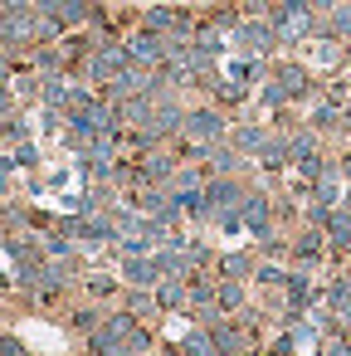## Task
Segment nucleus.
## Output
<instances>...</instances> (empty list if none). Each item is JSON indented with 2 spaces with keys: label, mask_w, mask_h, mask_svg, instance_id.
<instances>
[{
  "label": "nucleus",
  "mask_w": 351,
  "mask_h": 356,
  "mask_svg": "<svg viewBox=\"0 0 351 356\" xmlns=\"http://www.w3.org/2000/svg\"><path fill=\"white\" fill-rule=\"evenodd\" d=\"M152 327L142 317H132L127 307H108V317L98 322V332L83 337L88 356H152Z\"/></svg>",
  "instance_id": "1"
},
{
  "label": "nucleus",
  "mask_w": 351,
  "mask_h": 356,
  "mask_svg": "<svg viewBox=\"0 0 351 356\" xmlns=\"http://www.w3.org/2000/svg\"><path fill=\"white\" fill-rule=\"evenodd\" d=\"M312 88H317V79H312L307 64L278 59V64H268V79H263V88H259V98H263V108H273V113H293V108H302V103L312 98Z\"/></svg>",
  "instance_id": "2"
},
{
  "label": "nucleus",
  "mask_w": 351,
  "mask_h": 356,
  "mask_svg": "<svg viewBox=\"0 0 351 356\" xmlns=\"http://www.w3.org/2000/svg\"><path fill=\"white\" fill-rule=\"evenodd\" d=\"M229 127H234L229 108H220V103H200V108L186 113V127H181V142H176V147H181L186 161H200L205 147H215V142L229 137Z\"/></svg>",
  "instance_id": "3"
},
{
  "label": "nucleus",
  "mask_w": 351,
  "mask_h": 356,
  "mask_svg": "<svg viewBox=\"0 0 351 356\" xmlns=\"http://www.w3.org/2000/svg\"><path fill=\"white\" fill-rule=\"evenodd\" d=\"M122 69H132V59H127V44L122 40H113V35H103L93 49H88V59L79 64V83H113Z\"/></svg>",
  "instance_id": "4"
},
{
  "label": "nucleus",
  "mask_w": 351,
  "mask_h": 356,
  "mask_svg": "<svg viewBox=\"0 0 351 356\" xmlns=\"http://www.w3.org/2000/svg\"><path fill=\"white\" fill-rule=\"evenodd\" d=\"M327 259H332L327 229L297 225V229H293V254H288V264H293V268H317V264H327Z\"/></svg>",
  "instance_id": "5"
},
{
  "label": "nucleus",
  "mask_w": 351,
  "mask_h": 356,
  "mask_svg": "<svg viewBox=\"0 0 351 356\" xmlns=\"http://www.w3.org/2000/svg\"><path fill=\"white\" fill-rule=\"evenodd\" d=\"M234 49L244 54V59H263V54H273L278 49V30H273V20L263 15V20H244L239 30H234Z\"/></svg>",
  "instance_id": "6"
},
{
  "label": "nucleus",
  "mask_w": 351,
  "mask_h": 356,
  "mask_svg": "<svg viewBox=\"0 0 351 356\" xmlns=\"http://www.w3.org/2000/svg\"><path fill=\"white\" fill-rule=\"evenodd\" d=\"M210 332H215V351H220V356H244V351L259 346V332H254L249 322H239V317H220Z\"/></svg>",
  "instance_id": "7"
},
{
  "label": "nucleus",
  "mask_w": 351,
  "mask_h": 356,
  "mask_svg": "<svg viewBox=\"0 0 351 356\" xmlns=\"http://www.w3.org/2000/svg\"><path fill=\"white\" fill-rule=\"evenodd\" d=\"M200 166H205V176H249V156L225 137V142H215V147H205V156H200Z\"/></svg>",
  "instance_id": "8"
},
{
  "label": "nucleus",
  "mask_w": 351,
  "mask_h": 356,
  "mask_svg": "<svg viewBox=\"0 0 351 356\" xmlns=\"http://www.w3.org/2000/svg\"><path fill=\"white\" fill-rule=\"evenodd\" d=\"M283 293V307H288V322H297L307 307H312V298H317V283H312V268H288V283L278 288Z\"/></svg>",
  "instance_id": "9"
},
{
  "label": "nucleus",
  "mask_w": 351,
  "mask_h": 356,
  "mask_svg": "<svg viewBox=\"0 0 351 356\" xmlns=\"http://www.w3.org/2000/svg\"><path fill=\"white\" fill-rule=\"evenodd\" d=\"M259 171H268V176H283L288 166H293V142H288V127H273L268 132V142L259 147V161H254Z\"/></svg>",
  "instance_id": "10"
},
{
  "label": "nucleus",
  "mask_w": 351,
  "mask_h": 356,
  "mask_svg": "<svg viewBox=\"0 0 351 356\" xmlns=\"http://www.w3.org/2000/svg\"><path fill=\"white\" fill-rule=\"evenodd\" d=\"M239 215H244V229H249V234H259V229H268V225H273L278 200H273L268 191H249V195H244V205H239Z\"/></svg>",
  "instance_id": "11"
},
{
  "label": "nucleus",
  "mask_w": 351,
  "mask_h": 356,
  "mask_svg": "<svg viewBox=\"0 0 351 356\" xmlns=\"http://www.w3.org/2000/svg\"><path fill=\"white\" fill-rule=\"evenodd\" d=\"M327 244H332V259L336 264H346L351 259V205H336L332 215H327Z\"/></svg>",
  "instance_id": "12"
},
{
  "label": "nucleus",
  "mask_w": 351,
  "mask_h": 356,
  "mask_svg": "<svg viewBox=\"0 0 351 356\" xmlns=\"http://www.w3.org/2000/svg\"><path fill=\"white\" fill-rule=\"evenodd\" d=\"M254 273H259L254 244H249V249H229V254L215 259V278H244V283H254Z\"/></svg>",
  "instance_id": "13"
},
{
  "label": "nucleus",
  "mask_w": 351,
  "mask_h": 356,
  "mask_svg": "<svg viewBox=\"0 0 351 356\" xmlns=\"http://www.w3.org/2000/svg\"><path fill=\"white\" fill-rule=\"evenodd\" d=\"M122 44H127V59H132V64H142V69H156V64H161V35H152V30L137 25Z\"/></svg>",
  "instance_id": "14"
},
{
  "label": "nucleus",
  "mask_w": 351,
  "mask_h": 356,
  "mask_svg": "<svg viewBox=\"0 0 351 356\" xmlns=\"http://www.w3.org/2000/svg\"><path fill=\"white\" fill-rule=\"evenodd\" d=\"M122 307L132 312V317H142L147 327H156L166 312H161V302H156V288H127L122 293Z\"/></svg>",
  "instance_id": "15"
},
{
  "label": "nucleus",
  "mask_w": 351,
  "mask_h": 356,
  "mask_svg": "<svg viewBox=\"0 0 351 356\" xmlns=\"http://www.w3.org/2000/svg\"><path fill=\"white\" fill-rule=\"evenodd\" d=\"M156 302H161L166 317L171 312H190V278H161L156 283Z\"/></svg>",
  "instance_id": "16"
},
{
  "label": "nucleus",
  "mask_w": 351,
  "mask_h": 356,
  "mask_svg": "<svg viewBox=\"0 0 351 356\" xmlns=\"http://www.w3.org/2000/svg\"><path fill=\"white\" fill-rule=\"evenodd\" d=\"M268 132H273V127H263V122H234V127H229V142H234L249 161H259V147L268 142Z\"/></svg>",
  "instance_id": "17"
},
{
  "label": "nucleus",
  "mask_w": 351,
  "mask_h": 356,
  "mask_svg": "<svg viewBox=\"0 0 351 356\" xmlns=\"http://www.w3.org/2000/svg\"><path fill=\"white\" fill-rule=\"evenodd\" d=\"M122 283H127V288H156V283H161L156 259H152V254H142V259H122Z\"/></svg>",
  "instance_id": "18"
},
{
  "label": "nucleus",
  "mask_w": 351,
  "mask_h": 356,
  "mask_svg": "<svg viewBox=\"0 0 351 356\" xmlns=\"http://www.w3.org/2000/svg\"><path fill=\"white\" fill-rule=\"evenodd\" d=\"M215 298H220V307L234 317V312L249 307V283H244V278H215Z\"/></svg>",
  "instance_id": "19"
},
{
  "label": "nucleus",
  "mask_w": 351,
  "mask_h": 356,
  "mask_svg": "<svg viewBox=\"0 0 351 356\" xmlns=\"http://www.w3.org/2000/svg\"><path fill=\"white\" fill-rule=\"evenodd\" d=\"M317 35H327V40H341V44H351V0L346 6H336L332 15H322V30Z\"/></svg>",
  "instance_id": "20"
},
{
  "label": "nucleus",
  "mask_w": 351,
  "mask_h": 356,
  "mask_svg": "<svg viewBox=\"0 0 351 356\" xmlns=\"http://www.w3.org/2000/svg\"><path fill=\"white\" fill-rule=\"evenodd\" d=\"M181 356H220V351H215V332L195 322V327L181 337Z\"/></svg>",
  "instance_id": "21"
},
{
  "label": "nucleus",
  "mask_w": 351,
  "mask_h": 356,
  "mask_svg": "<svg viewBox=\"0 0 351 356\" xmlns=\"http://www.w3.org/2000/svg\"><path fill=\"white\" fill-rule=\"evenodd\" d=\"M103 317H108V307H74V312H69V327H74L79 337H88V332H98Z\"/></svg>",
  "instance_id": "22"
},
{
  "label": "nucleus",
  "mask_w": 351,
  "mask_h": 356,
  "mask_svg": "<svg viewBox=\"0 0 351 356\" xmlns=\"http://www.w3.org/2000/svg\"><path fill=\"white\" fill-rule=\"evenodd\" d=\"M20 142H30V122H25V113H15V118L0 122V147H20Z\"/></svg>",
  "instance_id": "23"
},
{
  "label": "nucleus",
  "mask_w": 351,
  "mask_h": 356,
  "mask_svg": "<svg viewBox=\"0 0 351 356\" xmlns=\"http://www.w3.org/2000/svg\"><path fill=\"white\" fill-rule=\"evenodd\" d=\"M88 293H93L98 302H108V298L127 293V283H122V278H103V273H88Z\"/></svg>",
  "instance_id": "24"
},
{
  "label": "nucleus",
  "mask_w": 351,
  "mask_h": 356,
  "mask_svg": "<svg viewBox=\"0 0 351 356\" xmlns=\"http://www.w3.org/2000/svg\"><path fill=\"white\" fill-rule=\"evenodd\" d=\"M317 356H351V341H346L341 332H327V337L317 341Z\"/></svg>",
  "instance_id": "25"
},
{
  "label": "nucleus",
  "mask_w": 351,
  "mask_h": 356,
  "mask_svg": "<svg viewBox=\"0 0 351 356\" xmlns=\"http://www.w3.org/2000/svg\"><path fill=\"white\" fill-rule=\"evenodd\" d=\"M15 113H25V108H20V98H15V88H10V83H0V122L15 118Z\"/></svg>",
  "instance_id": "26"
},
{
  "label": "nucleus",
  "mask_w": 351,
  "mask_h": 356,
  "mask_svg": "<svg viewBox=\"0 0 351 356\" xmlns=\"http://www.w3.org/2000/svg\"><path fill=\"white\" fill-rule=\"evenodd\" d=\"M15 166H20V171H35V166H40V152H35V142H20V147H15Z\"/></svg>",
  "instance_id": "27"
},
{
  "label": "nucleus",
  "mask_w": 351,
  "mask_h": 356,
  "mask_svg": "<svg viewBox=\"0 0 351 356\" xmlns=\"http://www.w3.org/2000/svg\"><path fill=\"white\" fill-rule=\"evenodd\" d=\"M0 356H30V346L15 332H0Z\"/></svg>",
  "instance_id": "28"
},
{
  "label": "nucleus",
  "mask_w": 351,
  "mask_h": 356,
  "mask_svg": "<svg viewBox=\"0 0 351 356\" xmlns=\"http://www.w3.org/2000/svg\"><path fill=\"white\" fill-rule=\"evenodd\" d=\"M336 166H341V181L351 186V147H346V152H336Z\"/></svg>",
  "instance_id": "29"
},
{
  "label": "nucleus",
  "mask_w": 351,
  "mask_h": 356,
  "mask_svg": "<svg viewBox=\"0 0 351 356\" xmlns=\"http://www.w3.org/2000/svg\"><path fill=\"white\" fill-rule=\"evenodd\" d=\"M341 74H346V79H351V49H346V59H341Z\"/></svg>",
  "instance_id": "30"
},
{
  "label": "nucleus",
  "mask_w": 351,
  "mask_h": 356,
  "mask_svg": "<svg viewBox=\"0 0 351 356\" xmlns=\"http://www.w3.org/2000/svg\"><path fill=\"white\" fill-rule=\"evenodd\" d=\"M341 337H346V341H351V327H346V332H341Z\"/></svg>",
  "instance_id": "31"
},
{
  "label": "nucleus",
  "mask_w": 351,
  "mask_h": 356,
  "mask_svg": "<svg viewBox=\"0 0 351 356\" xmlns=\"http://www.w3.org/2000/svg\"><path fill=\"white\" fill-rule=\"evenodd\" d=\"M0 205H6V200H0Z\"/></svg>",
  "instance_id": "32"
},
{
  "label": "nucleus",
  "mask_w": 351,
  "mask_h": 356,
  "mask_svg": "<svg viewBox=\"0 0 351 356\" xmlns=\"http://www.w3.org/2000/svg\"><path fill=\"white\" fill-rule=\"evenodd\" d=\"M35 6H40V0H35Z\"/></svg>",
  "instance_id": "33"
},
{
  "label": "nucleus",
  "mask_w": 351,
  "mask_h": 356,
  "mask_svg": "<svg viewBox=\"0 0 351 356\" xmlns=\"http://www.w3.org/2000/svg\"><path fill=\"white\" fill-rule=\"evenodd\" d=\"M83 356H88V351H83Z\"/></svg>",
  "instance_id": "34"
}]
</instances>
